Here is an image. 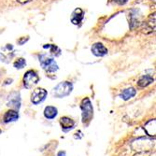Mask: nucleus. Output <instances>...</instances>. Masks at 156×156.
I'll list each match as a JSON object with an SVG mask.
<instances>
[{
  "mask_svg": "<svg viewBox=\"0 0 156 156\" xmlns=\"http://www.w3.org/2000/svg\"><path fill=\"white\" fill-rule=\"evenodd\" d=\"M80 108L82 111V114H81L82 115V122L85 125H88L94 116L93 105L88 97H85L84 99H82V101L80 103Z\"/></svg>",
  "mask_w": 156,
  "mask_h": 156,
  "instance_id": "obj_1",
  "label": "nucleus"
},
{
  "mask_svg": "<svg viewBox=\"0 0 156 156\" xmlns=\"http://www.w3.org/2000/svg\"><path fill=\"white\" fill-rule=\"evenodd\" d=\"M73 90V84L69 81H63L60 82L58 85L53 88L52 95L55 98H63L71 94Z\"/></svg>",
  "mask_w": 156,
  "mask_h": 156,
  "instance_id": "obj_2",
  "label": "nucleus"
},
{
  "mask_svg": "<svg viewBox=\"0 0 156 156\" xmlns=\"http://www.w3.org/2000/svg\"><path fill=\"white\" fill-rule=\"evenodd\" d=\"M38 60H39L40 66H42V68H43L45 71H47L49 73H54L55 71L58 70V66L51 56L45 54V53L40 54L38 56Z\"/></svg>",
  "mask_w": 156,
  "mask_h": 156,
  "instance_id": "obj_3",
  "label": "nucleus"
},
{
  "mask_svg": "<svg viewBox=\"0 0 156 156\" xmlns=\"http://www.w3.org/2000/svg\"><path fill=\"white\" fill-rule=\"evenodd\" d=\"M23 85L25 88L31 89L35 86V85H37L38 83L39 77L35 70H28V71L25 72V74L23 76Z\"/></svg>",
  "mask_w": 156,
  "mask_h": 156,
  "instance_id": "obj_4",
  "label": "nucleus"
},
{
  "mask_svg": "<svg viewBox=\"0 0 156 156\" xmlns=\"http://www.w3.org/2000/svg\"><path fill=\"white\" fill-rule=\"evenodd\" d=\"M7 106L14 108V110H19L21 108V94L19 92H11L7 99Z\"/></svg>",
  "mask_w": 156,
  "mask_h": 156,
  "instance_id": "obj_5",
  "label": "nucleus"
},
{
  "mask_svg": "<svg viewBox=\"0 0 156 156\" xmlns=\"http://www.w3.org/2000/svg\"><path fill=\"white\" fill-rule=\"evenodd\" d=\"M47 96V91L44 88H37L31 94V102L35 105H38L45 100Z\"/></svg>",
  "mask_w": 156,
  "mask_h": 156,
  "instance_id": "obj_6",
  "label": "nucleus"
},
{
  "mask_svg": "<svg viewBox=\"0 0 156 156\" xmlns=\"http://www.w3.org/2000/svg\"><path fill=\"white\" fill-rule=\"evenodd\" d=\"M14 55L13 47L11 44H7L2 48V51H0V60L9 63V60H10Z\"/></svg>",
  "mask_w": 156,
  "mask_h": 156,
  "instance_id": "obj_7",
  "label": "nucleus"
},
{
  "mask_svg": "<svg viewBox=\"0 0 156 156\" xmlns=\"http://www.w3.org/2000/svg\"><path fill=\"white\" fill-rule=\"evenodd\" d=\"M91 51L94 56H96V57H103V56L107 55L108 52V49L102 43H99V42L98 43H94L92 46Z\"/></svg>",
  "mask_w": 156,
  "mask_h": 156,
  "instance_id": "obj_8",
  "label": "nucleus"
},
{
  "mask_svg": "<svg viewBox=\"0 0 156 156\" xmlns=\"http://www.w3.org/2000/svg\"><path fill=\"white\" fill-rule=\"evenodd\" d=\"M60 125L62 127V130L64 132H67L74 128L75 126V122L69 117H62L60 119Z\"/></svg>",
  "mask_w": 156,
  "mask_h": 156,
  "instance_id": "obj_9",
  "label": "nucleus"
},
{
  "mask_svg": "<svg viewBox=\"0 0 156 156\" xmlns=\"http://www.w3.org/2000/svg\"><path fill=\"white\" fill-rule=\"evenodd\" d=\"M19 119V113L17 110H14V109H9L8 110L5 115H4V122L9 123V122H16Z\"/></svg>",
  "mask_w": 156,
  "mask_h": 156,
  "instance_id": "obj_10",
  "label": "nucleus"
},
{
  "mask_svg": "<svg viewBox=\"0 0 156 156\" xmlns=\"http://www.w3.org/2000/svg\"><path fill=\"white\" fill-rule=\"evenodd\" d=\"M83 17H84L83 10L81 9L78 8L72 13V15H71V23L73 24H75V25H78L79 23H81V21L83 20Z\"/></svg>",
  "mask_w": 156,
  "mask_h": 156,
  "instance_id": "obj_11",
  "label": "nucleus"
},
{
  "mask_svg": "<svg viewBox=\"0 0 156 156\" xmlns=\"http://www.w3.org/2000/svg\"><path fill=\"white\" fill-rule=\"evenodd\" d=\"M153 81H154V79L151 76L144 75L137 80V86L140 88H145V87L149 86L150 84H151Z\"/></svg>",
  "mask_w": 156,
  "mask_h": 156,
  "instance_id": "obj_12",
  "label": "nucleus"
},
{
  "mask_svg": "<svg viewBox=\"0 0 156 156\" xmlns=\"http://www.w3.org/2000/svg\"><path fill=\"white\" fill-rule=\"evenodd\" d=\"M58 114V110L55 107H52V106H48L45 108L44 109V116L46 119L48 120H52L54 119L56 116Z\"/></svg>",
  "mask_w": 156,
  "mask_h": 156,
  "instance_id": "obj_13",
  "label": "nucleus"
},
{
  "mask_svg": "<svg viewBox=\"0 0 156 156\" xmlns=\"http://www.w3.org/2000/svg\"><path fill=\"white\" fill-rule=\"evenodd\" d=\"M136 91L135 90V88L130 87V88H127V89L123 90L120 96L124 101H127V100H129V99L133 98L136 95Z\"/></svg>",
  "mask_w": 156,
  "mask_h": 156,
  "instance_id": "obj_14",
  "label": "nucleus"
},
{
  "mask_svg": "<svg viewBox=\"0 0 156 156\" xmlns=\"http://www.w3.org/2000/svg\"><path fill=\"white\" fill-rule=\"evenodd\" d=\"M155 123H156V121L153 119V120L149 121L144 126V129H145L146 133L150 136H153V137L155 136Z\"/></svg>",
  "mask_w": 156,
  "mask_h": 156,
  "instance_id": "obj_15",
  "label": "nucleus"
},
{
  "mask_svg": "<svg viewBox=\"0 0 156 156\" xmlns=\"http://www.w3.org/2000/svg\"><path fill=\"white\" fill-rule=\"evenodd\" d=\"M25 65H26V61H25L24 58H19V59H17L15 62L13 63V66L15 67V68H17V69L23 68L25 66Z\"/></svg>",
  "mask_w": 156,
  "mask_h": 156,
  "instance_id": "obj_16",
  "label": "nucleus"
},
{
  "mask_svg": "<svg viewBox=\"0 0 156 156\" xmlns=\"http://www.w3.org/2000/svg\"><path fill=\"white\" fill-rule=\"evenodd\" d=\"M43 47H44L45 49H50L51 52L53 55H55V56L60 55L61 51H60V49H59L58 47H56L55 45H51V44H49L48 46H47V45H45V46H43Z\"/></svg>",
  "mask_w": 156,
  "mask_h": 156,
  "instance_id": "obj_17",
  "label": "nucleus"
},
{
  "mask_svg": "<svg viewBox=\"0 0 156 156\" xmlns=\"http://www.w3.org/2000/svg\"><path fill=\"white\" fill-rule=\"evenodd\" d=\"M135 156H151V151H140L137 154H136Z\"/></svg>",
  "mask_w": 156,
  "mask_h": 156,
  "instance_id": "obj_18",
  "label": "nucleus"
},
{
  "mask_svg": "<svg viewBox=\"0 0 156 156\" xmlns=\"http://www.w3.org/2000/svg\"><path fill=\"white\" fill-rule=\"evenodd\" d=\"M128 0H114V2H116L117 4H119V5H123V4H125Z\"/></svg>",
  "mask_w": 156,
  "mask_h": 156,
  "instance_id": "obj_19",
  "label": "nucleus"
},
{
  "mask_svg": "<svg viewBox=\"0 0 156 156\" xmlns=\"http://www.w3.org/2000/svg\"><path fill=\"white\" fill-rule=\"evenodd\" d=\"M30 1H32V0H17V2H19L21 4H25V3H28Z\"/></svg>",
  "mask_w": 156,
  "mask_h": 156,
  "instance_id": "obj_20",
  "label": "nucleus"
},
{
  "mask_svg": "<svg viewBox=\"0 0 156 156\" xmlns=\"http://www.w3.org/2000/svg\"><path fill=\"white\" fill-rule=\"evenodd\" d=\"M57 156H66V151H59Z\"/></svg>",
  "mask_w": 156,
  "mask_h": 156,
  "instance_id": "obj_21",
  "label": "nucleus"
},
{
  "mask_svg": "<svg viewBox=\"0 0 156 156\" xmlns=\"http://www.w3.org/2000/svg\"><path fill=\"white\" fill-rule=\"evenodd\" d=\"M1 134H2V130H1V129H0V135H1Z\"/></svg>",
  "mask_w": 156,
  "mask_h": 156,
  "instance_id": "obj_22",
  "label": "nucleus"
}]
</instances>
